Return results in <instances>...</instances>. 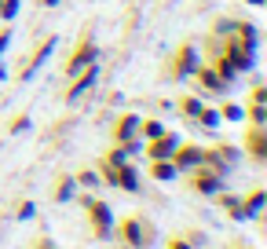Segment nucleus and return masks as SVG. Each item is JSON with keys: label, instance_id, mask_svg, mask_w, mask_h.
I'll use <instances>...</instances> for the list:
<instances>
[{"label": "nucleus", "instance_id": "obj_1", "mask_svg": "<svg viewBox=\"0 0 267 249\" xmlns=\"http://www.w3.org/2000/svg\"><path fill=\"white\" fill-rule=\"evenodd\" d=\"M96 209V220H99V227H106L110 224V213H106V205H92Z\"/></svg>", "mask_w": 267, "mask_h": 249}]
</instances>
